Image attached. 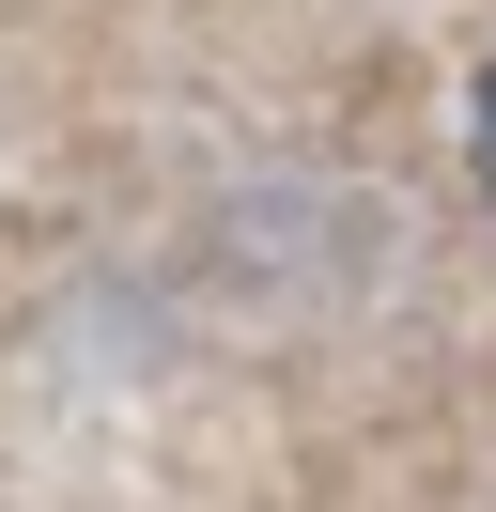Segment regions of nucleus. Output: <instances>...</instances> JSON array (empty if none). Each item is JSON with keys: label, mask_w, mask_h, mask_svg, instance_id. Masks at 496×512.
Instances as JSON below:
<instances>
[{"label": "nucleus", "mask_w": 496, "mask_h": 512, "mask_svg": "<svg viewBox=\"0 0 496 512\" xmlns=\"http://www.w3.org/2000/svg\"><path fill=\"white\" fill-rule=\"evenodd\" d=\"M465 156H481V202H496V63H481V94H465Z\"/></svg>", "instance_id": "nucleus-1"}]
</instances>
